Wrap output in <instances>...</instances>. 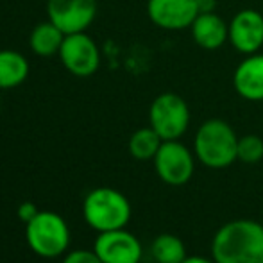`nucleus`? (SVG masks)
Masks as SVG:
<instances>
[{"mask_svg":"<svg viewBox=\"0 0 263 263\" xmlns=\"http://www.w3.org/2000/svg\"><path fill=\"white\" fill-rule=\"evenodd\" d=\"M215 263H263V226L254 220H233L213 236Z\"/></svg>","mask_w":263,"mask_h":263,"instance_id":"obj_1","label":"nucleus"},{"mask_svg":"<svg viewBox=\"0 0 263 263\" xmlns=\"http://www.w3.org/2000/svg\"><path fill=\"white\" fill-rule=\"evenodd\" d=\"M238 136L228 122L220 118L206 120L195 133L194 153L208 168H226L236 161Z\"/></svg>","mask_w":263,"mask_h":263,"instance_id":"obj_2","label":"nucleus"},{"mask_svg":"<svg viewBox=\"0 0 263 263\" xmlns=\"http://www.w3.org/2000/svg\"><path fill=\"white\" fill-rule=\"evenodd\" d=\"M83 217L99 233L122 229L131 218V204L122 192L115 188H95L83 201Z\"/></svg>","mask_w":263,"mask_h":263,"instance_id":"obj_3","label":"nucleus"},{"mask_svg":"<svg viewBox=\"0 0 263 263\" xmlns=\"http://www.w3.org/2000/svg\"><path fill=\"white\" fill-rule=\"evenodd\" d=\"M25 240L32 253L42 258H58L70 246V229L61 215L42 210L25 224Z\"/></svg>","mask_w":263,"mask_h":263,"instance_id":"obj_4","label":"nucleus"},{"mask_svg":"<svg viewBox=\"0 0 263 263\" xmlns=\"http://www.w3.org/2000/svg\"><path fill=\"white\" fill-rule=\"evenodd\" d=\"M149 122L163 142L177 140L190 125V107L177 93H161L151 104Z\"/></svg>","mask_w":263,"mask_h":263,"instance_id":"obj_5","label":"nucleus"},{"mask_svg":"<svg viewBox=\"0 0 263 263\" xmlns=\"http://www.w3.org/2000/svg\"><path fill=\"white\" fill-rule=\"evenodd\" d=\"M154 168L163 183L170 186H183L194 176L195 163L186 145L177 140H166L154 156Z\"/></svg>","mask_w":263,"mask_h":263,"instance_id":"obj_6","label":"nucleus"},{"mask_svg":"<svg viewBox=\"0 0 263 263\" xmlns=\"http://www.w3.org/2000/svg\"><path fill=\"white\" fill-rule=\"evenodd\" d=\"M59 58L65 68L76 77H90L101 66V52L93 40L84 32L66 34Z\"/></svg>","mask_w":263,"mask_h":263,"instance_id":"obj_7","label":"nucleus"},{"mask_svg":"<svg viewBox=\"0 0 263 263\" xmlns=\"http://www.w3.org/2000/svg\"><path fill=\"white\" fill-rule=\"evenodd\" d=\"M47 14L65 34L84 32L97 16V0H49Z\"/></svg>","mask_w":263,"mask_h":263,"instance_id":"obj_8","label":"nucleus"},{"mask_svg":"<svg viewBox=\"0 0 263 263\" xmlns=\"http://www.w3.org/2000/svg\"><path fill=\"white\" fill-rule=\"evenodd\" d=\"M93 251L102 263H140L143 254L140 240L125 228L99 233Z\"/></svg>","mask_w":263,"mask_h":263,"instance_id":"obj_9","label":"nucleus"},{"mask_svg":"<svg viewBox=\"0 0 263 263\" xmlns=\"http://www.w3.org/2000/svg\"><path fill=\"white\" fill-rule=\"evenodd\" d=\"M147 14L151 22L165 31H183L197 18L195 0H149Z\"/></svg>","mask_w":263,"mask_h":263,"instance_id":"obj_10","label":"nucleus"},{"mask_svg":"<svg viewBox=\"0 0 263 263\" xmlns=\"http://www.w3.org/2000/svg\"><path fill=\"white\" fill-rule=\"evenodd\" d=\"M229 42L240 54H256L263 47V14L256 9H242L229 22Z\"/></svg>","mask_w":263,"mask_h":263,"instance_id":"obj_11","label":"nucleus"},{"mask_svg":"<svg viewBox=\"0 0 263 263\" xmlns=\"http://www.w3.org/2000/svg\"><path fill=\"white\" fill-rule=\"evenodd\" d=\"M233 86L242 99L251 102L263 101V54H251L236 66Z\"/></svg>","mask_w":263,"mask_h":263,"instance_id":"obj_12","label":"nucleus"},{"mask_svg":"<svg viewBox=\"0 0 263 263\" xmlns=\"http://www.w3.org/2000/svg\"><path fill=\"white\" fill-rule=\"evenodd\" d=\"M190 31L194 42L204 50H217L229 42V27L217 13L197 14Z\"/></svg>","mask_w":263,"mask_h":263,"instance_id":"obj_13","label":"nucleus"},{"mask_svg":"<svg viewBox=\"0 0 263 263\" xmlns=\"http://www.w3.org/2000/svg\"><path fill=\"white\" fill-rule=\"evenodd\" d=\"M29 63L20 52L0 50V90L16 88L27 79Z\"/></svg>","mask_w":263,"mask_h":263,"instance_id":"obj_14","label":"nucleus"},{"mask_svg":"<svg viewBox=\"0 0 263 263\" xmlns=\"http://www.w3.org/2000/svg\"><path fill=\"white\" fill-rule=\"evenodd\" d=\"M65 36H66L65 32H63L58 25H54L50 20L45 22V24L36 25L31 32L32 52L38 54V55H43V58L59 54Z\"/></svg>","mask_w":263,"mask_h":263,"instance_id":"obj_15","label":"nucleus"},{"mask_svg":"<svg viewBox=\"0 0 263 263\" xmlns=\"http://www.w3.org/2000/svg\"><path fill=\"white\" fill-rule=\"evenodd\" d=\"M151 254L158 263H183L186 258V249L179 236L163 233L154 238L151 246Z\"/></svg>","mask_w":263,"mask_h":263,"instance_id":"obj_16","label":"nucleus"},{"mask_svg":"<svg viewBox=\"0 0 263 263\" xmlns=\"http://www.w3.org/2000/svg\"><path fill=\"white\" fill-rule=\"evenodd\" d=\"M161 143V136L149 125V127H142L131 135V138H129V153H131L133 158L140 159V161H147V159H154Z\"/></svg>","mask_w":263,"mask_h":263,"instance_id":"obj_17","label":"nucleus"},{"mask_svg":"<svg viewBox=\"0 0 263 263\" xmlns=\"http://www.w3.org/2000/svg\"><path fill=\"white\" fill-rule=\"evenodd\" d=\"M236 158L243 163H258L263 158V140L256 135H247L238 138Z\"/></svg>","mask_w":263,"mask_h":263,"instance_id":"obj_18","label":"nucleus"},{"mask_svg":"<svg viewBox=\"0 0 263 263\" xmlns=\"http://www.w3.org/2000/svg\"><path fill=\"white\" fill-rule=\"evenodd\" d=\"M63 263H102V260L95 254V251L79 249L66 254Z\"/></svg>","mask_w":263,"mask_h":263,"instance_id":"obj_19","label":"nucleus"},{"mask_svg":"<svg viewBox=\"0 0 263 263\" xmlns=\"http://www.w3.org/2000/svg\"><path fill=\"white\" fill-rule=\"evenodd\" d=\"M40 211H42V210H38V206H36L34 202L25 201V202H22V204L18 206V218H20L24 224H29V222H31L32 218L40 213Z\"/></svg>","mask_w":263,"mask_h":263,"instance_id":"obj_20","label":"nucleus"},{"mask_svg":"<svg viewBox=\"0 0 263 263\" xmlns=\"http://www.w3.org/2000/svg\"><path fill=\"white\" fill-rule=\"evenodd\" d=\"M197 4V11L201 13H215L217 9V0H195Z\"/></svg>","mask_w":263,"mask_h":263,"instance_id":"obj_21","label":"nucleus"},{"mask_svg":"<svg viewBox=\"0 0 263 263\" xmlns=\"http://www.w3.org/2000/svg\"><path fill=\"white\" fill-rule=\"evenodd\" d=\"M183 263H215V260L211 261L208 258H202V256H186Z\"/></svg>","mask_w":263,"mask_h":263,"instance_id":"obj_22","label":"nucleus"}]
</instances>
